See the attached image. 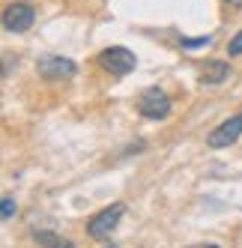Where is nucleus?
<instances>
[{
    "mask_svg": "<svg viewBox=\"0 0 242 248\" xmlns=\"http://www.w3.org/2000/svg\"><path fill=\"white\" fill-rule=\"evenodd\" d=\"M96 63L105 69V72H111L114 78H126L129 72H135L137 57L132 54L129 48H123V45H111V48H105V51H99Z\"/></svg>",
    "mask_w": 242,
    "mask_h": 248,
    "instance_id": "1",
    "label": "nucleus"
},
{
    "mask_svg": "<svg viewBox=\"0 0 242 248\" xmlns=\"http://www.w3.org/2000/svg\"><path fill=\"white\" fill-rule=\"evenodd\" d=\"M123 216H126V203H111L105 209L93 212V216L87 218V236L90 239H108Z\"/></svg>",
    "mask_w": 242,
    "mask_h": 248,
    "instance_id": "2",
    "label": "nucleus"
},
{
    "mask_svg": "<svg viewBox=\"0 0 242 248\" xmlns=\"http://www.w3.org/2000/svg\"><path fill=\"white\" fill-rule=\"evenodd\" d=\"M170 96L165 90H159V87H150V90H144L141 96H137V114H141L144 120H165L170 114Z\"/></svg>",
    "mask_w": 242,
    "mask_h": 248,
    "instance_id": "3",
    "label": "nucleus"
},
{
    "mask_svg": "<svg viewBox=\"0 0 242 248\" xmlns=\"http://www.w3.org/2000/svg\"><path fill=\"white\" fill-rule=\"evenodd\" d=\"M36 72H39V78H45V81H69V78H75L78 63L69 60V57L48 54V57H39V60H36Z\"/></svg>",
    "mask_w": 242,
    "mask_h": 248,
    "instance_id": "4",
    "label": "nucleus"
},
{
    "mask_svg": "<svg viewBox=\"0 0 242 248\" xmlns=\"http://www.w3.org/2000/svg\"><path fill=\"white\" fill-rule=\"evenodd\" d=\"M239 138H242V114H233V117H227L224 123H218V126L206 135V147L224 150V147L236 144Z\"/></svg>",
    "mask_w": 242,
    "mask_h": 248,
    "instance_id": "5",
    "label": "nucleus"
},
{
    "mask_svg": "<svg viewBox=\"0 0 242 248\" xmlns=\"http://www.w3.org/2000/svg\"><path fill=\"white\" fill-rule=\"evenodd\" d=\"M33 21H36V9H33L30 3H24V0L9 3L3 9V30L6 33H24V30L33 27Z\"/></svg>",
    "mask_w": 242,
    "mask_h": 248,
    "instance_id": "6",
    "label": "nucleus"
},
{
    "mask_svg": "<svg viewBox=\"0 0 242 248\" xmlns=\"http://www.w3.org/2000/svg\"><path fill=\"white\" fill-rule=\"evenodd\" d=\"M227 75H230V66L224 63V60H212L210 66H206V72L200 75V84L203 87H218Z\"/></svg>",
    "mask_w": 242,
    "mask_h": 248,
    "instance_id": "7",
    "label": "nucleus"
},
{
    "mask_svg": "<svg viewBox=\"0 0 242 248\" xmlns=\"http://www.w3.org/2000/svg\"><path fill=\"white\" fill-rule=\"evenodd\" d=\"M33 239H36L42 248H75V242L60 239L57 233H51V230H33Z\"/></svg>",
    "mask_w": 242,
    "mask_h": 248,
    "instance_id": "8",
    "label": "nucleus"
},
{
    "mask_svg": "<svg viewBox=\"0 0 242 248\" xmlns=\"http://www.w3.org/2000/svg\"><path fill=\"white\" fill-rule=\"evenodd\" d=\"M0 203H3V206H0V212H3V221H9L15 212H18V206H15V198H9V194H6V198L0 201Z\"/></svg>",
    "mask_w": 242,
    "mask_h": 248,
    "instance_id": "9",
    "label": "nucleus"
},
{
    "mask_svg": "<svg viewBox=\"0 0 242 248\" xmlns=\"http://www.w3.org/2000/svg\"><path fill=\"white\" fill-rule=\"evenodd\" d=\"M227 54H230V57H239V54H242V30L236 33V36H230V42H227Z\"/></svg>",
    "mask_w": 242,
    "mask_h": 248,
    "instance_id": "10",
    "label": "nucleus"
},
{
    "mask_svg": "<svg viewBox=\"0 0 242 248\" xmlns=\"http://www.w3.org/2000/svg\"><path fill=\"white\" fill-rule=\"evenodd\" d=\"M182 48H200V45H212V36H197V39H180Z\"/></svg>",
    "mask_w": 242,
    "mask_h": 248,
    "instance_id": "11",
    "label": "nucleus"
},
{
    "mask_svg": "<svg viewBox=\"0 0 242 248\" xmlns=\"http://www.w3.org/2000/svg\"><path fill=\"white\" fill-rule=\"evenodd\" d=\"M188 248H221V245H215V242H197V245H188Z\"/></svg>",
    "mask_w": 242,
    "mask_h": 248,
    "instance_id": "12",
    "label": "nucleus"
},
{
    "mask_svg": "<svg viewBox=\"0 0 242 248\" xmlns=\"http://www.w3.org/2000/svg\"><path fill=\"white\" fill-rule=\"evenodd\" d=\"M224 3H227V6H233V9H239V6H242V0H224Z\"/></svg>",
    "mask_w": 242,
    "mask_h": 248,
    "instance_id": "13",
    "label": "nucleus"
},
{
    "mask_svg": "<svg viewBox=\"0 0 242 248\" xmlns=\"http://www.w3.org/2000/svg\"><path fill=\"white\" fill-rule=\"evenodd\" d=\"M108 248H117V245H108Z\"/></svg>",
    "mask_w": 242,
    "mask_h": 248,
    "instance_id": "14",
    "label": "nucleus"
}]
</instances>
